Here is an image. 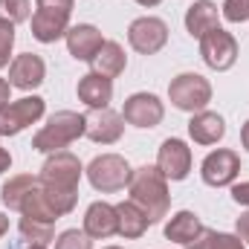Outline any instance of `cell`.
I'll return each instance as SVG.
<instances>
[{"label":"cell","instance_id":"cell-1","mask_svg":"<svg viewBox=\"0 0 249 249\" xmlns=\"http://www.w3.org/2000/svg\"><path fill=\"white\" fill-rule=\"evenodd\" d=\"M81 174H84V165L81 160L72 154V151H55V154H47V162L41 165V186L47 191L53 209L58 214H70L78 203V183H81Z\"/></svg>","mask_w":249,"mask_h":249},{"label":"cell","instance_id":"cell-2","mask_svg":"<svg viewBox=\"0 0 249 249\" xmlns=\"http://www.w3.org/2000/svg\"><path fill=\"white\" fill-rule=\"evenodd\" d=\"M127 194L130 200L148 214L151 226L160 223L168 209H171V194H168V180L165 174L157 168V165H142L130 174V183H127Z\"/></svg>","mask_w":249,"mask_h":249},{"label":"cell","instance_id":"cell-3","mask_svg":"<svg viewBox=\"0 0 249 249\" xmlns=\"http://www.w3.org/2000/svg\"><path fill=\"white\" fill-rule=\"evenodd\" d=\"M81 136H84V113L58 110V113H53L47 119V124L32 136V148L38 154H55V151H67Z\"/></svg>","mask_w":249,"mask_h":249},{"label":"cell","instance_id":"cell-4","mask_svg":"<svg viewBox=\"0 0 249 249\" xmlns=\"http://www.w3.org/2000/svg\"><path fill=\"white\" fill-rule=\"evenodd\" d=\"M84 174H87L90 186L96 188V191L113 194V191L127 188L133 168L127 165V160H124L122 154H99V157H93V162L87 165Z\"/></svg>","mask_w":249,"mask_h":249},{"label":"cell","instance_id":"cell-5","mask_svg":"<svg viewBox=\"0 0 249 249\" xmlns=\"http://www.w3.org/2000/svg\"><path fill=\"white\" fill-rule=\"evenodd\" d=\"M168 99L183 113H200L212 102V84L200 72H180L168 84Z\"/></svg>","mask_w":249,"mask_h":249},{"label":"cell","instance_id":"cell-6","mask_svg":"<svg viewBox=\"0 0 249 249\" xmlns=\"http://www.w3.org/2000/svg\"><path fill=\"white\" fill-rule=\"evenodd\" d=\"M200 58L206 61L209 70H217V72L232 70L235 61H238V41H235V35L226 32L223 26L209 29L200 38Z\"/></svg>","mask_w":249,"mask_h":249},{"label":"cell","instance_id":"cell-7","mask_svg":"<svg viewBox=\"0 0 249 249\" xmlns=\"http://www.w3.org/2000/svg\"><path fill=\"white\" fill-rule=\"evenodd\" d=\"M47 113V102L41 96H23L0 107V136H18L29 124H35Z\"/></svg>","mask_w":249,"mask_h":249},{"label":"cell","instance_id":"cell-8","mask_svg":"<svg viewBox=\"0 0 249 249\" xmlns=\"http://www.w3.org/2000/svg\"><path fill=\"white\" fill-rule=\"evenodd\" d=\"M127 44L139 55H157L168 44V23L154 15H142L127 26Z\"/></svg>","mask_w":249,"mask_h":249},{"label":"cell","instance_id":"cell-9","mask_svg":"<svg viewBox=\"0 0 249 249\" xmlns=\"http://www.w3.org/2000/svg\"><path fill=\"white\" fill-rule=\"evenodd\" d=\"M241 174V157L232 151V148H217L212 151L203 165H200V177L203 183L212 188H223V186H232Z\"/></svg>","mask_w":249,"mask_h":249},{"label":"cell","instance_id":"cell-10","mask_svg":"<svg viewBox=\"0 0 249 249\" xmlns=\"http://www.w3.org/2000/svg\"><path fill=\"white\" fill-rule=\"evenodd\" d=\"M191 162H194L191 148H188L183 139H177V136H168V139L160 145V151H157V168H160V171L165 174V180H171V183L186 180L188 174H191Z\"/></svg>","mask_w":249,"mask_h":249},{"label":"cell","instance_id":"cell-11","mask_svg":"<svg viewBox=\"0 0 249 249\" xmlns=\"http://www.w3.org/2000/svg\"><path fill=\"white\" fill-rule=\"evenodd\" d=\"M122 119L133 127H157L165 119V105L160 102V96L154 93H133L124 99L122 107Z\"/></svg>","mask_w":249,"mask_h":249},{"label":"cell","instance_id":"cell-12","mask_svg":"<svg viewBox=\"0 0 249 249\" xmlns=\"http://www.w3.org/2000/svg\"><path fill=\"white\" fill-rule=\"evenodd\" d=\"M124 133V119L122 113L110 110V107H99L90 110L84 116V136L96 145H116Z\"/></svg>","mask_w":249,"mask_h":249},{"label":"cell","instance_id":"cell-13","mask_svg":"<svg viewBox=\"0 0 249 249\" xmlns=\"http://www.w3.org/2000/svg\"><path fill=\"white\" fill-rule=\"evenodd\" d=\"M47 78V64L35 53H20L9 64V84L18 90H35Z\"/></svg>","mask_w":249,"mask_h":249},{"label":"cell","instance_id":"cell-14","mask_svg":"<svg viewBox=\"0 0 249 249\" xmlns=\"http://www.w3.org/2000/svg\"><path fill=\"white\" fill-rule=\"evenodd\" d=\"M93 241H107L113 235H119V217H116V206L96 200L87 206L84 212V226H81Z\"/></svg>","mask_w":249,"mask_h":249},{"label":"cell","instance_id":"cell-15","mask_svg":"<svg viewBox=\"0 0 249 249\" xmlns=\"http://www.w3.org/2000/svg\"><path fill=\"white\" fill-rule=\"evenodd\" d=\"M64 41H67V50H70V55L75 61H87V64L93 61V55L105 44L102 32L93 23H75V26H70L67 35H64Z\"/></svg>","mask_w":249,"mask_h":249},{"label":"cell","instance_id":"cell-16","mask_svg":"<svg viewBox=\"0 0 249 249\" xmlns=\"http://www.w3.org/2000/svg\"><path fill=\"white\" fill-rule=\"evenodd\" d=\"M75 93H78V102H84L90 110L110 107V102H113V78H105V75L90 70L87 75L78 78Z\"/></svg>","mask_w":249,"mask_h":249},{"label":"cell","instance_id":"cell-17","mask_svg":"<svg viewBox=\"0 0 249 249\" xmlns=\"http://www.w3.org/2000/svg\"><path fill=\"white\" fill-rule=\"evenodd\" d=\"M188 136H191L197 145H217V142L226 136V122H223V116H220V113H214V110L191 113Z\"/></svg>","mask_w":249,"mask_h":249},{"label":"cell","instance_id":"cell-18","mask_svg":"<svg viewBox=\"0 0 249 249\" xmlns=\"http://www.w3.org/2000/svg\"><path fill=\"white\" fill-rule=\"evenodd\" d=\"M32 23V38L41 44H55L61 41L70 29V15H58V12H47V9H35V15L29 18Z\"/></svg>","mask_w":249,"mask_h":249},{"label":"cell","instance_id":"cell-19","mask_svg":"<svg viewBox=\"0 0 249 249\" xmlns=\"http://www.w3.org/2000/svg\"><path fill=\"white\" fill-rule=\"evenodd\" d=\"M220 26V12H217V6L212 3V0H194L191 6H188L186 12V32L191 38H203L209 29H217Z\"/></svg>","mask_w":249,"mask_h":249},{"label":"cell","instance_id":"cell-20","mask_svg":"<svg viewBox=\"0 0 249 249\" xmlns=\"http://www.w3.org/2000/svg\"><path fill=\"white\" fill-rule=\"evenodd\" d=\"M90 67H93V72H99V75H105V78L122 75L124 67H127V55H124L122 44H119V41H105L102 50L93 55Z\"/></svg>","mask_w":249,"mask_h":249},{"label":"cell","instance_id":"cell-21","mask_svg":"<svg viewBox=\"0 0 249 249\" xmlns=\"http://www.w3.org/2000/svg\"><path fill=\"white\" fill-rule=\"evenodd\" d=\"M116 217H119V235L127 238V241L142 238V235L148 232V226H151L148 214H145L133 200H122V203H116Z\"/></svg>","mask_w":249,"mask_h":249},{"label":"cell","instance_id":"cell-22","mask_svg":"<svg viewBox=\"0 0 249 249\" xmlns=\"http://www.w3.org/2000/svg\"><path fill=\"white\" fill-rule=\"evenodd\" d=\"M20 214H23V217H32V220H44V223H55V220H61V214L53 209L47 191H44V186H41V180H38V183L32 186V191L23 197V203H20Z\"/></svg>","mask_w":249,"mask_h":249},{"label":"cell","instance_id":"cell-23","mask_svg":"<svg viewBox=\"0 0 249 249\" xmlns=\"http://www.w3.org/2000/svg\"><path fill=\"white\" fill-rule=\"evenodd\" d=\"M203 232V223H200V217L194 214V212H177L168 223H165V238L168 241H174V244H180V247H188L197 235Z\"/></svg>","mask_w":249,"mask_h":249},{"label":"cell","instance_id":"cell-24","mask_svg":"<svg viewBox=\"0 0 249 249\" xmlns=\"http://www.w3.org/2000/svg\"><path fill=\"white\" fill-rule=\"evenodd\" d=\"M35 183H38L35 174H15V177H9V180L3 183V188H0V200H3V206L12 209V212H20L23 197L32 191Z\"/></svg>","mask_w":249,"mask_h":249},{"label":"cell","instance_id":"cell-25","mask_svg":"<svg viewBox=\"0 0 249 249\" xmlns=\"http://www.w3.org/2000/svg\"><path fill=\"white\" fill-rule=\"evenodd\" d=\"M18 232H20L23 241L41 244V247H47L50 241H55V223H44V220H32V217H20Z\"/></svg>","mask_w":249,"mask_h":249},{"label":"cell","instance_id":"cell-26","mask_svg":"<svg viewBox=\"0 0 249 249\" xmlns=\"http://www.w3.org/2000/svg\"><path fill=\"white\" fill-rule=\"evenodd\" d=\"M0 18L12 20L18 26L32 18V3L29 0H0Z\"/></svg>","mask_w":249,"mask_h":249},{"label":"cell","instance_id":"cell-27","mask_svg":"<svg viewBox=\"0 0 249 249\" xmlns=\"http://www.w3.org/2000/svg\"><path fill=\"white\" fill-rule=\"evenodd\" d=\"M55 249H93V238L84 229H64L55 238Z\"/></svg>","mask_w":249,"mask_h":249},{"label":"cell","instance_id":"cell-28","mask_svg":"<svg viewBox=\"0 0 249 249\" xmlns=\"http://www.w3.org/2000/svg\"><path fill=\"white\" fill-rule=\"evenodd\" d=\"M12 50H15V23L0 18V70L12 64Z\"/></svg>","mask_w":249,"mask_h":249},{"label":"cell","instance_id":"cell-29","mask_svg":"<svg viewBox=\"0 0 249 249\" xmlns=\"http://www.w3.org/2000/svg\"><path fill=\"white\" fill-rule=\"evenodd\" d=\"M220 15L229 23H247L249 20V0H226L220 6Z\"/></svg>","mask_w":249,"mask_h":249},{"label":"cell","instance_id":"cell-30","mask_svg":"<svg viewBox=\"0 0 249 249\" xmlns=\"http://www.w3.org/2000/svg\"><path fill=\"white\" fill-rule=\"evenodd\" d=\"M209 249H247V244L238 238V235H229V232H214L212 235V244Z\"/></svg>","mask_w":249,"mask_h":249},{"label":"cell","instance_id":"cell-31","mask_svg":"<svg viewBox=\"0 0 249 249\" xmlns=\"http://www.w3.org/2000/svg\"><path fill=\"white\" fill-rule=\"evenodd\" d=\"M35 9H47V12H58V15H72L75 0H35Z\"/></svg>","mask_w":249,"mask_h":249},{"label":"cell","instance_id":"cell-32","mask_svg":"<svg viewBox=\"0 0 249 249\" xmlns=\"http://www.w3.org/2000/svg\"><path fill=\"white\" fill-rule=\"evenodd\" d=\"M232 200H235L238 206H247L249 209V180L247 183H235V186H232Z\"/></svg>","mask_w":249,"mask_h":249},{"label":"cell","instance_id":"cell-33","mask_svg":"<svg viewBox=\"0 0 249 249\" xmlns=\"http://www.w3.org/2000/svg\"><path fill=\"white\" fill-rule=\"evenodd\" d=\"M212 235H214V232L203 226V232H200V235H197V238H194L186 249H209V244H212Z\"/></svg>","mask_w":249,"mask_h":249},{"label":"cell","instance_id":"cell-34","mask_svg":"<svg viewBox=\"0 0 249 249\" xmlns=\"http://www.w3.org/2000/svg\"><path fill=\"white\" fill-rule=\"evenodd\" d=\"M235 235H238L244 244H249V212H244V214L238 217V223H235Z\"/></svg>","mask_w":249,"mask_h":249},{"label":"cell","instance_id":"cell-35","mask_svg":"<svg viewBox=\"0 0 249 249\" xmlns=\"http://www.w3.org/2000/svg\"><path fill=\"white\" fill-rule=\"evenodd\" d=\"M12 102V84L6 78H0V107H6Z\"/></svg>","mask_w":249,"mask_h":249},{"label":"cell","instance_id":"cell-36","mask_svg":"<svg viewBox=\"0 0 249 249\" xmlns=\"http://www.w3.org/2000/svg\"><path fill=\"white\" fill-rule=\"evenodd\" d=\"M9 168H12V154H9V151L0 145V174H6Z\"/></svg>","mask_w":249,"mask_h":249},{"label":"cell","instance_id":"cell-37","mask_svg":"<svg viewBox=\"0 0 249 249\" xmlns=\"http://www.w3.org/2000/svg\"><path fill=\"white\" fill-rule=\"evenodd\" d=\"M241 142H244V148L249 151V119H247V124L241 127Z\"/></svg>","mask_w":249,"mask_h":249},{"label":"cell","instance_id":"cell-38","mask_svg":"<svg viewBox=\"0 0 249 249\" xmlns=\"http://www.w3.org/2000/svg\"><path fill=\"white\" fill-rule=\"evenodd\" d=\"M6 232H9V217H6V214L0 212V238H3Z\"/></svg>","mask_w":249,"mask_h":249},{"label":"cell","instance_id":"cell-39","mask_svg":"<svg viewBox=\"0 0 249 249\" xmlns=\"http://www.w3.org/2000/svg\"><path fill=\"white\" fill-rule=\"evenodd\" d=\"M136 3H139V6H145V9H154V6H160L162 0H136Z\"/></svg>","mask_w":249,"mask_h":249},{"label":"cell","instance_id":"cell-40","mask_svg":"<svg viewBox=\"0 0 249 249\" xmlns=\"http://www.w3.org/2000/svg\"><path fill=\"white\" fill-rule=\"evenodd\" d=\"M20 244H23V249H47V247H41V244H29V241H23V238H20ZM12 249H18V247H12Z\"/></svg>","mask_w":249,"mask_h":249},{"label":"cell","instance_id":"cell-41","mask_svg":"<svg viewBox=\"0 0 249 249\" xmlns=\"http://www.w3.org/2000/svg\"><path fill=\"white\" fill-rule=\"evenodd\" d=\"M105 249H124V247H105Z\"/></svg>","mask_w":249,"mask_h":249}]
</instances>
